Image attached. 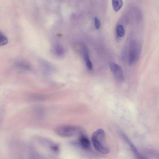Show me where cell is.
I'll use <instances>...</instances> for the list:
<instances>
[{
  "label": "cell",
  "mask_w": 159,
  "mask_h": 159,
  "mask_svg": "<svg viewBox=\"0 0 159 159\" xmlns=\"http://www.w3.org/2000/svg\"><path fill=\"white\" fill-rule=\"evenodd\" d=\"M50 148L52 151L55 152H58L59 150L58 146L56 144H52L50 146Z\"/></svg>",
  "instance_id": "5bb4252c"
},
{
  "label": "cell",
  "mask_w": 159,
  "mask_h": 159,
  "mask_svg": "<svg viewBox=\"0 0 159 159\" xmlns=\"http://www.w3.org/2000/svg\"><path fill=\"white\" fill-rule=\"evenodd\" d=\"M15 64L18 68L23 70L31 71L32 70V68L31 65L28 62L25 61L18 60L16 62Z\"/></svg>",
  "instance_id": "5b68a950"
},
{
  "label": "cell",
  "mask_w": 159,
  "mask_h": 159,
  "mask_svg": "<svg viewBox=\"0 0 159 159\" xmlns=\"http://www.w3.org/2000/svg\"><path fill=\"white\" fill-rule=\"evenodd\" d=\"M116 32L117 35L120 37H123L125 34V30L123 26L119 25L116 28Z\"/></svg>",
  "instance_id": "30bf717a"
},
{
  "label": "cell",
  "mask_w": 159,
  "mask_h": 159,
  "mask_svg": "<svg viewBox=\"0 0 159 159\" xmlns=\"http://www.w3.org/2000/svg\"><path fill=\"white\" fill-rule=\"evenodd\" d=\"M94 24L97 29H98L100 28L101 25L99 19L97 17L94 18Z\"/></svg>",
  "instance_id": "4fadbf2b"
},
{
  "label": "cell",
  "mask_w": 159,
  "mask_h": 159,
  "mask_svg": "<svg viewBox=\"0 0 159 159\" xmlns=\"http://www.w3.org/2000/svg\"><path fill=\"white\" fill-rule=\"evenodd\" d=\"M123 3L122 0H112V6L115 11H119L122 7Z\"/></svg>",
  "instance_id": "9c48e42d"
},
{
  "label": "cell",
  "mask_w": 159,
  "mask_h": 159,
  "mask_svg": "<svg viewBox=\"0 0 159 159\" xmlns=\"http://www.w3.org/2000/svg\"><path fill=\"white\" fill-rule=\"evenodd\" d=\"M43 69L48 72L52 71L53 70V68L52 66L48 62L45 61H42L41 63Z\"/></svg>",
  "instance_id": "8fae6325"
},
{
  "label": "cell",
  "mask_w": 159,
  "mask_h": 159,
  "mask_svg": "<svg viewBox=\"0 0 159 159\" xmlns=\"http://www.w3.org/2000/svg\"><path fill=\"white\" fill-rule=\"evenodd\" d=\"M110 67L114 76L119 81H122L124 79L123 72L122 68L119 65L114 62L110 63Z\"/></svg>",
  "instance_id": "277c9868"
},
{
  "label": "cell",
  "mask_w": 159,
  "mask_h": 159,
  "mask_svg": "<svg viewBox=\"0 0 159 159\" xmlns=\"http://www.w3.org/2000/svg\"><path fill=\"white\" fill-rule=\"evenodd\" d=\"M52 51L55 55L59 57L62 56L65 53V49L59 43L56 44L53 46Z\"/></svg>",
  "instance_id": "52a82bcc"
},
{
  "label": "cell",
  "mask_w": 159,
  "mask_h": 159,
  "mask_svg": "<svg viewBox=\"0 0 159 159\" xmlns=\"http://www.w3.org/2000/svg\"><path fill=\"white\" fill-rule=\"evenodd\" d=\"M82 129L78 126L65 125L57 128L55 132L58 135L64 137H69L78 135L81 133Z\"/></svg>",
  "instance_id": "7a4b0ae2"
},
{
  "label": "cell",
  "mask_w": 159,
  "mask_h": 159,
  "mask_svg": "<svg viewBox=\"0 0 159 159\" xmlns=\"http://www.w3.org/2000/svg\"><path fill=\"white\" fill-rule=\"evenodd\" d=\"M83 49L86 66L89 70H91L93 68V65L89 57L88 48L84 44L83 45Z\"/></svg>",
  "instance_id": "8992f818"
},
{
  "label": "cell",
  "mask_w": 159,
  "mask_h": 159,
  "mask_svg": "<svg viewBox=\"0 0 159 159\" xmlns=\"http://www.w3.org/2000/svg\"><path fill=\"white\" fill-rule=\"evenodd\" d=\"M141 52V46L139 43L136 40H132L130 43L129 63L132 64L139 59Z\"/></svg>",
  "instance_id": "3957f363"
},
{
  "label": "cell",
  "mask_w": 159,
  "mask_h": 159,
  "mask_svg": "<svg viewBox=\"0 0 159 159\" xmlns=\"http://www.w3.org/2000/svg\"><path fill=\"white\" fill-rule=\"evenodd\" d=\"M79 144L84 149H87L90 147V142L89 139L86 136H81L79 139Z\"/></svg>",
  "instance_id": "ba28073f"
},
{
  "label": "cell",
  "mask_w": 159,
  "mask_h": 159,
  "mask_svg": "<svg viewBox=\"0 0 159 159\" xmlns=\"http://www.w3.org/2000/svg\"><path fill=\"white\" fill-rule=\"evenodd\" d=\"M105 133L102 129H99L94 132L91 136V141L95 149L102 154H107L110 150L104 145Z\"/></svg>",
  "instance_id": "6da1fadb"
},
{
  "label": "cell",
  "mask_w": 159,
  "mask_h": 159,
  "mask_svg": "<svg viewBox=\"0 0 159 159\" xmlns=\"http://www.w3.org/2000/svg\"><path fill=\"white\" fill-rule=\"evenodd\" d=\"M8 42L7 38L3 34L0 33V45L3 46L6 44Z\"/></svg>",
  "instance_id": "7c38bea8"
}]
</instances>
